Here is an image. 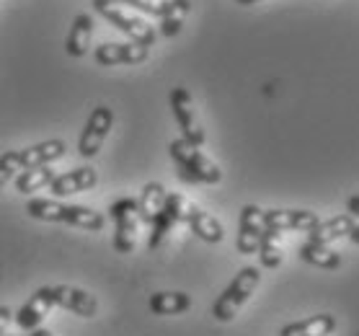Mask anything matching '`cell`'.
Listing matches in <instances>:
<instances>
[{
  "mask_svg": "<svg viewBox=\"0 0 359 336\" xmlns=\"http://www.w3.org/2000/svg\"><path fill=\"white\" fill-rule=\"evenodd\" d=\"M26 213L32 215L34 220L65 222V225L93 230V233L104 228V215L101 213L83 205H65V202H57V199H32L26 205Z\"/></svg>",
  "mask_w": 359,
  "mask_h": 336,
  "instance_id": "6da1fadb",
  "label": "cell"
},
{
  "mask_svg": "<svg viewBox=\"0 0 359 336\" xmlns=\"http://www.w3.org/2000/svg\"><path fill=\"white\" fill-rule=\"evenodd\" d=\"M168 153H171V158L179 166V176L184 181H191V184H217L222 179L220 166L210 161L202 150L191 145V142H187L184 137L173 140L171 145H168Z\"/></svg>",
  "mask_w": 359,
  "mask_h": 336,
  "instance_id": "7a4b0ae2",
  "label": "cell"
},
{
  "mask_svg": "<svg viewBox=\"0 0 359 336\" xmlns=\"http://www.w3.org/2000/svg\"><path fill=\"white\" fill-rule=\"evenodd\" d=\"M262 282V271L256 269V267H243V269L238 271L236 279L225 287V293H222L212 305V316L222 323H228L238 316V311L248 303V297L256 293V287Z\"/></svg>",
  "mask_w": 359,
  "mask_h": 336,
  "instance_id": "3957f363",
  "label": "cell"
},
{
  "mask_svg": "<svg viewBox=\"0 0 359 336\" xmlns=\"http://www.w3.org/2000/svg\"><path fill=\"white\" fill-rule=\"evenodd\" d=\"M93 6L101 16L111 21V24L124 32L130 36L135 44H142V47H153V41H156V29L147 24L145 18L135 16L130 11H124L122 6H114V3H109V0H93Z\"/></svg>",
  "mask_w": 359,
  "mask_h": 336,
  "instance_id": "277c9868",
  "label": "cell"
},
{
  "mask_svg": "<svg viewBox=\"0 0 359 336\" xmlns=\"http://www.w3.org/2000/svg\"><path fill=\"white\" fill-rule=\"evenodd\" d=\"M111 220H114V248L116 254H132L137 246V199H116L111 205Z\"/></svg>",
  "mask_w": 359,
  "mask_h": 336,
  "instance_id": "5b68a950",
  "label": "cell"
},
{
  "mask_svg": "<svg viewBox=\"0 0 359 336\" xmlns=\"http://www.w3.org/2000/svg\"><path fill=\"white\" fill-rule=\"evenodd\" d=\"M171 109H173V116H176V122H179L181 132H184V140L196 145V148H202L207 135H204V127L199 122V114H196V107H194V99H191V93L187 88H173L171 90Z\"/></svg>",
  "mask_w": 359,
  "mask_h": 336,
  "instance_id": "8992f818",
  "label": "cell"
},
{
  "mask_svg": "<svg viewBox=\"0 0 359 336\" xmlns=\"http://www.w3.org/2000/svg\"><path fill=\"white\" fill-rule=\"evenodd\" d=\"M111 124H114V112L109 107H96L90 112L88 122H86V127L81 132V140H78V153H81V158L98 156V150L104 145Z\"/></svg>",
  "mask_w": 359,
  "mask_h": 336,
  "instance_id": "52a82bcc",
  "label": "cell"
},
{
  "mask_svg": "<svg viewBox=\"0 0 359 336\" xmlns=\"http://www.w3.org/2000/svg\"><path fill=\"white\" fill-rule=\"evenodd\" d=\"M49 297H52V305H60L65 311L81 316V318H93L98 313V300L90 293L81 290V287H70V285H49Z\"/></svg>",
  "mask_w": 359,
  "mask_h": 336,
  "instance_id": "ba28073f",
  "label": "cell"
},
{
  "mask_svg": "<svg viewBox=\"0 0 359 336\" xmlns=\"http://www.w3.org/2000/svg\"><path fill=\"white\" fill-rule=\"evenodd\" d=\"M266 230V222H264V210L256 205H245L241 210V222H238V254H256L259 251V243H262V236Z\"/></svg>",
  "mask_w": 359,
  "mask_h": 336,
  "instance_id": "9c48e42d",
  "label": "cell"
},
{
  "mask_svg": "<svg viewBox=\"0 0 359 336\" xmlns=\"http://www.w3.org/2000/svg\"><path fill=\"white\" fill-rule=\"evenodd\" d=\"M147 55H150V47H142V44H135V41H111V44H101L96 47L93 58H96L98 65L111 67V65H140L145 62Z\"/></svg>",
  "mask_w": 359,
  "mask_h": 336,
  "instance_id": "30bf717a",
  "label": "cell"
},
{
  "mask_svg": "<svg viewBox=\"0 0 359 336\" xmlns=\"http://www.w3.org/2000/svg\"><path fill=\"white\" fill-rule=\"evenodd\" d=\"M96 181H98L96 168L81 166V168H73V171L55 176V181L49 184V191H52L55 197H70V194H81V191L93 189Z\"/></svg>",
  "mask_w": 359,
  "mask_h": 336,
  "instance_id": "8fae6325",
  "label": "cell"
},
{
  "mask_svg": "<svg viewBox=\"0 0 359 336\" xmlns=\"http://www.w3.org/2000/svg\"><path fill=\"white\" fill-rule=\"evenodd\" d=\"M65 153H67V145L62 140H44V142H36L32 148L16 150V161L21 166V171H26V168L55 163L60 158H65Z\"/></svg>",
  "mask_w": 359,
  "mask_h": 336,
  "instance_id": "7c38bea8",
  "label": "cell"
},
{
  "mask_svg": "<svg viewBox=\"0 0 359 336\" xmlns=\"http://www.w3.org/2000/svg\"><path fill=\"white\" fill-rule=\"evenodd\" d=\"M52 308H55V305H52L49 290H47V287H39V290H34V295L29 297L21 308H18V313L13 316V321L18 323V328L34 331V328L41 326V321L47 318Z\"/></svg>",
  "mask_w": 359,
  "mask_h": 336,
  "instance_id": "4fadbf2b",
  "label": "cell"
},
{
  "mask_svg": "<svg viewBox=\"0 0 359 336\" xmlns=\"http://www.w3.org/2000/svg\"><path fill=\"white\" fill-rule=\"evenodd\" d=\"M264 222H266V228L279 230V233H285V230H305L308 233L320 220L311 210H269V213H264Z\"/></svg>",
  "mask_w": 359,
  "mask_h": 336,
  "instance_id": "5bb4252c",
  "label": "cell"
},
{
  "mask_svg": "<svg viewBox=\"0 0 359 336\" xmlns=\"http://www.w3.org/2000/svg\"><path fill=\"white\" fill-rule=\"evenodd\" d=\"M165 207V189L163 184H158V181H150L142 187V194L137 199V217L140 222H145V225H153L156 217L163 213Z\"/></svg>",
  "mask_w": 359,
  "mask_h": 336,
  "instance_id": "9a60e30c",
  "label": "cell"
},
{
  "mask_svg": "<svg viewBox=\"0 0 359 336\" xmlns=\"http://www.w3.org/2000/svg\"><path fill=\"white\" fill-rule=\"evenodd\" d=\"M336 328V318L331 313H320V316H311L305 321H294L287 323L279 336H331Z\"/></svg>",
  "mask_w": 359,
  "mask_h": 336,
  "instance_id": "2e32d148",
  "label": "cell"
},
{
  "mask_svg": "<svg viewBox=\"0 0 359 336\" xmlns=\"http://www.w3.org/2000/svg\"><path fill=\"white\" fill-rule=\"evenodd\" d=\"M90 39H93V18H90L88 13L75 16L73 29H70L67 41H65L67 55H70V58H83L90 47Z\"/></svg>",
  "mask_w": 359,
  "mask_h": 336,
  "instance_id": "e0dca14e",
  "label": "cell"
},
{
  "mask_svg": "<svg viewBox=\"0 0 359 336\" xmlns=\"http://www.w3.org/2000/svg\"><path fill=\"white\" fill-rule=\"evenodd\" d=\"M189 228L194 233L196 238H202L207 243H220L222 238H225V230H222L220 220L212 217L210 213H204L199 207H191V213H189Z\"/></svg>",
  "mask_w": 359,
  "mask_h": 336,
  "instance_id": "ac0fdd59",
  "label": "cell"
},
{
  "mask_svg": "<svg viewBox=\"0 0 359 336\" xmlns=\"http://www.w3.org/2000/svg\"><path fill=\"white\" fill-rule=\"evenodd\" d=\"M147 308L153 316H179L191 308V297L187 293H153Z\"/></svg>",
  "mask_w": 359,
  "mask_h": 336,
  "instance_id": "d6986e66",
  "label": "cell"
},
{
  "mask_svg": "<svg viewBox=\"0 0 359 336\" xmlns=\"http://www.w3.org/2000/svg\"><path fill=\"white\" fill-rule=\"evenodd\" d=\"M351 225H354V220H351L349 215H336V217H331V220H320L318 225L313 230H308L311 233V241L313 243H323V246H328L331 241H336V238L341 236H349Z\"/></svg>",
  "mask_w": 359,
  "mask_h": 336,
  "instance_id": "ffe728a7",
  "label": "cell"
},
{
  "mask_svg": "<svg viewBox=\"0 0 359 336\" xmlns=\"http://www.w3.org/2000/svg\"><path fill=\"white\" fill-rule=\"evenodd\" d=\"M55 168L52 166H36V168H26L16 176V191L18 194H34L39 189L49 187L55 181Z\"/></svg>",
  "mask_w": 359,
  "mask_h": 336,
  "instance_id": "44dd1931",
  "label": "cell"
},
{
  "mask_svg": "<svg viewBox=\"0 0 359 336\" xmlns=\"http://www.w3.org/2000/svg\"><path fill=\"white\" fill-rule=\"evenodd\" d=\"M300 259L318 267V269H339L341 267V256L336 254L334 248L323 246V243H313V241L300 246Z\"/></svg>",
  "mask_w": 359,
  "mask_h": 336,
  "instance_id": "7402d4cb",
  "label": "cell"
},
{
  "mask_svg": "<svg viewBox=\"0 0 359 336\" xmlns=\"http://www.w3.org/2000/svg\"><path fill=\"white\" fill-rule=\"evenodd\" d=\"M191 3L189 0H168L163 16H161V34L163 36H176L181 32V26L187 21Z\"/></svg>",
  "mask_w": 359,
  "mask_h": 336,
  "instance_id": "603a6c76",
  "label": "cell"
},
{
  "mask_svg": "<svg viewBox=\"0 0 359 336\" xmlns=\"http://www.w3.org/2000/svg\"><path fill=\"white\" fill-rule=\"evenodd\" d=\"M259 259H262V267H266V269H277L282 264V233L279 230H264L262 243H259Z\"/></svg>",
  "mask_w": 359,
  "mask_h": 336,
  "instance_id": "cb8c5ba5",
  "label": "cell"
},
{
  "mask_svg": "<svg viewBox=\"0 0 359 336\" xmlns=\"http://www.w3.org/2000/svg\"><path fill=\"white\" fill-rule=\"evenodd\" d=\"M191 207L194 205H191L184 194H165V213L171 215L176 222H187Z\"/></svg>",
  "mask_w": 359,
  "mask_h": 336,
  "instance_id": "d4e9b609",
  "label": "cell"
},
{
  "mask_svg": "<svg viewBox=\"0 0 359 336\" xmlns=\"http://www.w3.org/2000/svg\"><path fill=\"white\" fill-rule=\"evenodd\" d=\"M109 3H114V6H132V8L137 11H145L150 16H163L165 6H168V0H109Z\"/></svg>",
  "mask_w": 359,
  "mask_h": 336,
  "instance_id": "484cf974",
  "label": "cell"
},
{
  "mask_svg": "<svg viewBox=\"0 0 359 336\" xmlns=\"http://www.w3.org/2000/svg\"><path fill=\"white\" fill-rule=\"evenodd\" d=\"M18 173H21V166H18V161H16V150L3 153V156H0V189L6 187L11 179H16Z\"/></svg>",
  "mask_w": 359,
  "mask_h": 336,
  "instance_id": "4316f807",
  "label": "cell"
},
{
  "mask_svg": "<svg viewBox=\"0 0 359 336\" xmlns=\"http://www.w3.org/2000/svg\"><path fill=\"white\" fill-rule=\"evenodd\" d=\"M11 321H13V311L6 308V305H0V336H8Z\"/></svg>",
  "mask_w": 359,
  "mask_h": 336,
  "instance_id": "83f0119b",
  "label": "cell"
},
{
  "mask_svg": "<svg viewBox=\"0 0 359 336\" xmlns=\"http://www.w3.org/2000/svg\"><path fill=\"white\" fill-rule=\"evenodd\" d=\"M346 205H349V213H354L359 217V194H354V197H349V202H346Z\"/></svg>",
  "mask_w": 359,
  "mask_h": 336,
  "instance_id": "f1b7e54d",
  "label": "cell"
},
{
  "mask_svg": "<svg viewBox=\"0 0 359 336\" xmlns=\"http://www.w3.org/2000/svg\"><path fill=\"white\" fill-rule=\"evenodd\" d=\"M349 238H351V241H354V243H359V222H354V225H351Z\"/></svg>",
  "mask_w": 359,
  "mask_h": 336,
  "instance_id": "f546056e",
  "label": "cell"
},
{
  "mask_svg": "<svg viewBox=\"0 0 359 336\" xmlns=\"http://www.w3.org/2000/svg\"><path fill=\"white\" fill-rule=\"evenodd\" d=\"M32 336H55V334H52V331H47V328H34V331H32Z\"/></svg>",
  "mask_w": 359,
  "mask_h": 336,
  "instance_id": "4dcf8cb0",
  "label": "cell"
},
{
  "mask_svg": "<svg viewBox=\"0 0 359 336\" xmlns=\"http://www.w3.org/2000/svg\"><path fill=\"white\" fill-rule=\"evenodd\" d=\"M241 6H251V3H259V0H238Z\"/></svg>",
  "mask_w": 359,
  "mask_h": 336,
  "instance_id": "1f68e13d",
  "label": "cell"
}]
</instances>
